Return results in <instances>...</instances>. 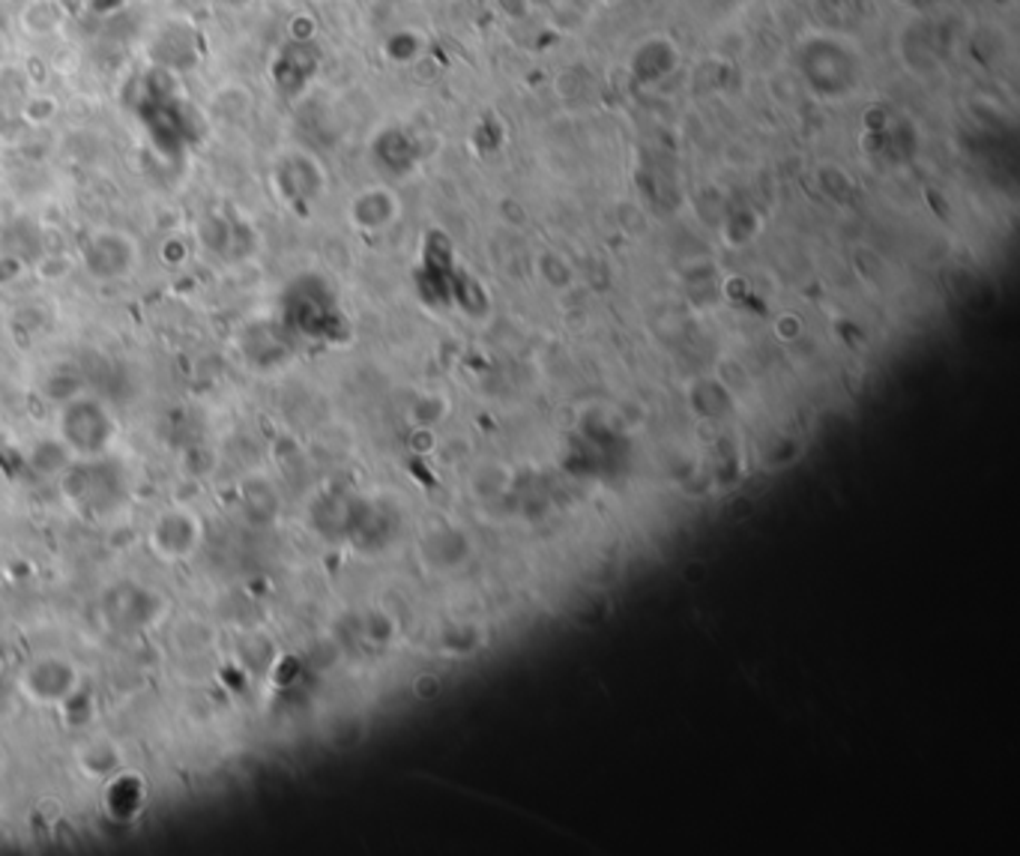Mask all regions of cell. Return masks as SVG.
I'll return each mask as SVG.
<instances>
[{"label": "cell", "mask_w": 1020, "mask_h": 856, "mask_svg": "<svg viewBox=\"0 0 1020 856\" xmlns=\"http://www.w3.org/2000/svg\"><path fill=\"white\" fill-rule=\"evenodd\" d=\"M200 542V521L186 510H168L153 528V545L165 560H186Z\"/></svg>", "instance_id": "cell-3"}, {"label": "cell", "mask_w": 1020, "mask_h": 856, "mask_svg": "<svg viewBox=\"0 0 1020 856\" xmlns=\"http://www.w3.org/2000/svg\"><path fill=\"white\" fill-rule=\"evenodd\" d=\"M60 434L63 443L76 455L94 459L106 450L115 434V423L106 414V407L96 402H72L67 414L60 416Z\"/></svg>", "instance_id": "cell-1"}, {"label": "cell", "mask_w": 1020, "mask_h": 856, "mask_svg": "<svg viewBox=\"0 0 1020 856\" xmlns=\"http://www.w3.org/2000/svg\"><path fill=\"white\" fill-rule=\"evenodd\" d=\"M135 264V243L124 232H96L85 246V267L96 279H120Z\"/></svg>", "instance_id": "cell-2"}]
</instances>
